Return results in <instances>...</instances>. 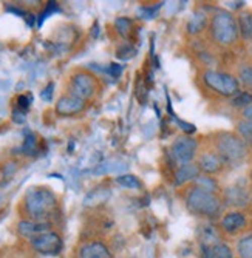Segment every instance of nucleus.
I'll use <instances>...</instances> for the list:
<instances>
[{
	"mask_svg": "<svg viewBox=\"0 0 252 258\" xmlns=\"http://www.w3.org/2000/svg\"><path fill=\"white\" fill-rule=\"evenodd\" d=\"M108 198H110V190L108 189H93L85 197L84 206L95 207V206H99V204L105 203Z\"/></svg>",
	"mask_w": 252,
	"mask_h": 258,
	"instance_id": "a211bd4d",
	"label": "nucleus"
},
{
	"mask_svg": "<svg viewBox=\"0 0 252 258\" xmlns=\"http://www.w3.org/2000/svg\"><path fill=\"white\" fill-rule=\"evenodd\" d=\"M13 121L17 124H24L25 122V113L20 111L19 108H14L13 110Z\"/></svg>",
	"mask_w": 252,
	"mask_h": 258,
	"instance_id": "2f4dec72",
	"label": "nucleus"
},
{
	"mask_svg": "<svg viewBox=\"0 0 252 258\" xmlns=\"http://www.w3.org/2000/svg\"><path fill=\"white\" fill-rule=\"evenodd\" d=\"M246 226V217L241 212H229L221 220V227L227 233H237Z\"/></svg>",
	"mask_w": 252,
	"mask_h": 258,
	"instance_id": "4468645a",
	"label": "nucleus"
},
{
	"mask_svg": "<svg viewBox=\"0 0 252 258\" xmlns=\"http://www.w3.org/2000/svg\"><path fill=\"white\" fill-rule=\"evenodd\" d=\"M19 232L30 240L39 237L40 233L50 232V224L47 221H20L19 223Z\"/></svg>",
	"mask_w": 252,
	"mask_h": 258,
	"instance_id": "f8f14e48",
	"label": "nucleus"
},
{
	"mask_svg": "<svg viewBox=\"0 0 252 258\" xmlns=\"http://www.w3.org/2000/svg\"><path fill=\"white\" fill-rule=\"evenodd\" d=\"M108 72L111 73V76H113V78H118V76L121 75V72H122V68H121V65L111 63V65H110V68H108Z\"/></svg>",
	"mask_w": 252,
	"mask_h": 258,
	"instance_id": "473e14b6",
	"label": "nucleus"
},
{
	"mask_svg": "<svg viewBox=\"0 0 252 258\" xmlns=\"http://www.w3.org/2000/svg\"><path fill=\"white\" fill-rule=\"evenodd\" d=\"M114 27H116L118 33L124 37L129 39L132 34V28H133V22L129 17H118L114 20Z\"/></svg>",
	"mask_w": 252,
	"mask_h": 258,
	"instance_id": "6ab92c4d",
	"label": "nucleus"
},
{
	"mask_svg": "<svg viewBox=\"0 0 252 258\" xmlns=\"http://www.w3.org/2000/svg\"><path fill=\"white\" fill-rule=\"evenodd\" d=\"M84 108H85V101L75 95H65L56 104V113L60 116H73L81 113Z\"/></svg>",
	"mask_w": 252,
	"mask_h": 258,
	"instance_id": "1a4fd4ad",
	"label": "nucleus"
},
{
	"mask_svg": "<svg viewBox=\"0 0 252 258\" xmlns=\"http://www.w3.org/2000/svg\"><path fill=\"white\" fill-rule=\"evenodd\" d=\"M116 56L119 59L127 60V59H130V57L135 56V48H133L132 45H122V46H119V48H118V54Z\"/></svg>",
	"mask_w": 252,
	"mask_h": 258,
	"instance_id": "cd10ccee",
	"label": "nucleus"
},
{
	"mask_svg": "<svg viewBox=\"0 0 252 258\" xmlns=\"http://www.w3.org/2000/svg\"><path fill=\"white\" fill-rule=\"evenodd\" d=\"M212 37L221 45H231L238 37V25L234 16L227 11H220L212 17L211 22Z\"/></svg>",
	"mask_w": 252,
	"mask_h": 258,
	"instance_id": "20e7f679",
	"label": "nucleus"
},
{
	"mask_svg": "<svg viewBox=\"0 0 252 258\" xmlns=\"http://www.w3.org/2000/svg\"><path fill=\"white\" fill-rule=\"evenodd\" d=\"M176 122H178L179 127H182V130H184L186 133H194V132H195V125H192V124L182 122V121H178V119H176Z\"/></svg>",
	"mask_w": 252,
	"mask_h": 258,
	"instance_id": "72a5a7b5",
	"label": "nucleus"
},
{
	"mask_svg": "<svg viewBox=\"0 0 252 258\" xmlns=\"http://www.w3.org/2000/svg\"><path fill=\"white\" fill-rule=\"evenodd\" d=\"M223 201L227 206H232V207H244L249 203V192L243 185H238V184L231 185L224 190Z\"/></svg>",
	"mask_w": 252,
	"mask_h": 258,
	"instance_id": "9d476101",
	"label": "nucleus"
},
{
	"mask_svg": "<svg viewBox=\"0 0 252 258\" xmlns=\"http://www.w3.org/2000/svg\"><path fill=\"white\" fill-rule=\"evenodd\" d=\"M116 182L122 187H127V189H141L143 184L141 181L136 178L135 175H122L116 178Z\"/></svg>",
	"mask_w": 252,
	"mask_h": 258,
	"instance_id": "412c9836",
	"label": "nucleus"
},
{
	"mask_svg": "<svg viewBox=\"0 0 252 258\" xmlns=\"http://www.w3.org/2000/svg\"><path fill=\"white\" fill-rule=\"evenodd\" d=\"M24 204L33 221H45L56 212L57 200L54 194L45 187H33L27 192Z\"/></svg>",
	"mask_w": 252,
	"mask_h": 258,
	"instance_id": "f257e3e1",
	"label": "nucleus"
},
{
	"mask_svg": "<svg viewBox=\"0 0 252 258\" xmlns=\"http://www.w3.org/2000/svg\"><path fill=\"white\" fill-rule=\"evenodd\" d=\"M232 107L235 108H247L249 105H252V95L247 91H241V93H237V95L232 98L231 101Z\"/></svg>",
	"mask_w": 252,
	"mask_h": 258,
	"instance_id": "aec40b11",
	"label": "nucleus"
},
{
	"mask_svg": "<svg viewBox=\"0 0 252 258\" xmlns=\"http://www.w3.org/2000/svg\"><path fill=\"white\" fill-rule=\"evenodd\" d=\"M241 138L244 139V143H247L252 147V121H241L237 125Z\"/></svg>",
	"mask_w": 252,
	"mask_h": 258,
	"instance_id": "393cba45",
	"label": "nucleus"
},
{
	"mask_svg": "<svg viewBox=\"0 0 252 258\" xmlns=\"http://www.w3.org/2000/svg\"><path fill=\"white\" fill-rule=\"evenodd\" d=\"M33 247L43 255H56L62 250V240L54 232H45L31 240Z\"/></svg>",
	"mask_w": 252,
	"mask_h": 258,
	"instance_id": "6e6552de",
	"label": "nucleus"
},
{
	"mask_svg": "<svg viewBox=\"0 0 252 258\" xmlns=\"http://www.w3.org/2000/svg\"><path fill=\"white\" fill-rule=\"evenodd\" d=\"M249 176H250V181H252V170H250V175Z\"/></svg>",
	"mask_w": 252,
	"mask_h": 258,
	"instance_id": "c9c22d12",
	"label": "nucleus"
},
{
	"mask_svg": "<svg viewBox=\"0 0 252 258\" xmlns=\"http://www.w3.org/2000/svg\"><path fill=\"white\" fill-rule=\"evenodd\" d=\"M240 79L246 87L252 88V67L244 65L240 68Z\"/></svg>",
	"mask_w": 252,
	"mask_h": 258,
	"instance_id": "bb28decb",
	"label": "nucleus"
},
{
	"mask_svg": "<svg viewBox=\"0 0 252 258\" xmlns=\"http://www.w3.org/2000/svg\"><path fill=\"white\" fill-rule=\"evenodd\" d=\"M96 91H98V81L95 76H91L90 73H85V72H79L73 75L72 95L85 101V99L93 98Z\"/></svg>",
	"mask_w": 252,
	"mask_h": 258,
	"instance_id": "0eeeda50",
	"label": "nucleus"
},
{
	"mask_svg": "<svg viewBox=\"0 0 252 258\" xmlns=\"http://www.w3.org/2000/svg\"><path fill=\"white\" fill-rule=\"evenodd\" d=\"M200 167L198 164H194V162H189V164H184V166H181L176 173H175V184L176 185H182L189 181H194L200 176Z\"/></svg>",
	"mask_w": 252,
	"mask_h": 258,
	"instance_id": "2eb2a0df",
	"label": "nucleus"
},
{
	"mask_svg": "<svg viewBox=\"0 0 252 258\" xmlns=\"http://www.w3.org/2000/svg\"><path fill=\"white\" fill-rule=\"evenodd\" d=\"M79 258H111V252L105 244L91 241L79 249Z\"/></svg>",
	"mask_w": 252,
	"mask_h": 258,
	"instance_id": "ddd939ff",
	"label": "nucleus"
},
{
	"mask_svg": "<svg viewBox=\"0 0 252 258\" xmlns=\"http://www.w3.org/2000/svg\"><path fill=\"white\" fill-rule=\"evenodd\" d=\"M224 166H226L224 161L221 159V156L217 152H204L198 159L200 170H203L204 173H209V175L221 172Z\"/></svg>",
	"mask_w": 252,
	"mask_h": 258,
	"instance_id": "9b49d317",
	"label": "nucleus"
},
{
	"mask_svg": "<svg viewBox=\"0 0 252 258\" xmlns=\"http://www.w3.org/2000/svg\"><path fill=\"white\" fill-rule=\"evenodd\" d=\"M238 253L241 258H252V235H247L238 241Z\"/></svg>",
	"mask_w": 252,
	"mask_h": 258,
	"instance_id": "b1692460",
	"label": "nucleus"
},
{
	"mask_svg": "<svg viewBox=\"0 0 252 258\" xmlns=\"http://www.w3.org/2000/svg\"><path fill=\"white\" fill-rule=\"evenodd\" d=\"M22 152H25L27 155H33L36 152V138L31 132H25V143L22 146Z\"/></svg>",
	"mask_w": 252,
	"mask_h": 258,
	"instance_id": "a878e982",
	"label": "nucleus"
},
{
	"mask_svg": "<svg viewBox=\"0 0 252 258\" xmlns=\"http://www.w3.org/2000/svg\"><path fill=\"white\" fill-rule=\"evenodd\" d=\"M186 206L191 214L206 218H214L221 212V200L214 192H208L200 187H194L187 194Z\"/></svg>",
	"mask_w": 252,
	"mask_h": 258,
	"instance_id": "f03ea898",
	"label": "nucleus"
},
{
	"mask_svg": "<svg viewBox=\"0 0 252 258\" xmlns=\"http://www.w3.org/2000/svg\"><path fill=\"white\" fill-rule=\"evenodd\" d=\"M203 81L209 88H212L221 96H235L238 93V81L227 73L206 72L203 75Z\"/></svg>",
	"mask_w": 252,
	"mask_h": 258,
	"instance_id": "39448f33",
	"label": "nucleus"
},
{
	"mask_svg": "<svg viewBox=\"0 0 252 258\" xmlns=\"http://www.w3.org/2000/svg\"><path fill=\"white\" fill-rule=\"evenodd\" d=\"M238 33L243 36V39L250 40L252 39V13L241 11L238 14Z\"/></svg>",
	"mask_w": 252,
	"mask_h": 258,
	"instance_id": "f3484780",
	"label": "nucleus"
},
{
	"mask_svg": "<svg viewBox=\"0 0 252 258\" xmlns=\"http://www.w3.org/2000/svg\"><path fill=\"white\" fill-rule=\"evenodd\" d=\"M203 258H232V252L226 244L217 243L209 247H203Z\"/></svg>",
	"mask_w": 252,
	"mask_h": 258,
	"instance_id": "dca6fc26",
	"label": "nucleus"
},
{
	"mask_svg": "<svg viewBox=\"0 0 252 258\" xmlns=\"http://www.w3.org/2000/svg\"><path fill=\"white\" fill-rule=\"evenodd\" d=\"M59 8H57V5L56 4H48L47 5V11H43L42 14H40V19H39V25H42L43 23V20L47 19V16L50 14V13H53V11H57Z\"/></svg>",
	"mask_w": 252,
	"mask_h": 258,
	"instance_id": "7c9ffc66",
	"label": "nucleus"
},
{
	"mask_svg": "<svg viewBox=\"0 0 252 258\" xmlns=\"http://www.w3.org/2000/svg\"><path fill=\"white\" fill-rule=\"evenodd\" d=\"M195 182H197V187H200V189H204V190H208V192H214V194H215V190L218 189L217 181H215L214 178H211V176H198V178L195 179Z\"/></svg>",
	"mask_w": 252,
	"mask_h": 258,
	"instance_id": "5701e85b",
	"label": "nucleus"
},
{
	"mask_svg": "<svg viewBox=\"0 0 252 258\" xmlns=\"http://www.w3.org/2000/svg\"><path fill=\"white\" fill-rule=\"evenodd\" d=\"M30 105H31V96L20 95V96L17 98V108H19L20 111L27 113V110L30 108Z\"/></svg>",
	"mask_w": 252,
	"mask_h": 258,
	"instance_id": "c85d7f7f",
	"label": "nucleus"
},
{
	"mask_svg": "<svg viewBox=\"0 0 252 258\" xmlns=\"http://www.w3.org/2000/svg\"><path fill=\"white\" fill-rule=\"evenodd\" d=\"M197 149H198L197 141L194 138L184 135V136H179L175 139V143L172 144V149H170V153H172L175 162L184 166V164H189L194 159Z\"/></svg>",
	"mask_w": 252,
	"mask_h": 258,
	"instance_id": "423d86ee",
	"label": "nucleus"
},
{
	"mask_svg": "<svg viewBox=\"0 0 252 258\" xmlns=\"http://www.w3.org/2000/svg\"><path fill=\"white\" fill-rule=\"evenodd\" d=\"M53 90H54V84L50 82V84L47 85V88H43V91L40 93V98H42L43 101H51V98H53Z\"/></svg>",
	"mask_w": 252,
	"mask_h": 258,
	"instance_id": "c756f323",
	"label": "nucleus"
},
{
	"mask_svg": "<svg viewBox=\"0 0 252 258\" xmlns=\"http://www.w3.org/2000/svg\"><path fill=\"white\" fill-rule=\"evenodd\" d=\"M215 149L217 153L224 161V164H231V166L240 164L241 161H244L247 155V146L244 143V139L235 133H229V132H223L217 135Z\"/></svg>",
	"mask_w": 252,
	"mask_h": 258,
	"instance_id": "7ed1b4c3",
	"label": "nucleus"
},
{
	"mask_svg": "<svg viewBox=\"0 0 252 258\" xmlns=\"http://www.w3.org/2000/svg\"><path fill=\"white\" fill-rule=\"evenodd\" d=\"M243 114L246 116L247 119H252V105H249L247 108H244L243 110Z\"/></svg>",
	"mask_w": 252,
	"mask_h": 258,
	"instance_id": "f704fd0d",
	"label": "nucleus"
},
{
	"mask_svg": "<svg viewBox=\"0 0 252 258\" xmlns=\"http://www.w3.org/2000/svg\"><path fill=\"white\" fill-rule=\"evenodd\" d=\"M204 27H206V17H204L203 14H195V16L189 20L187 30H189V33L197 34V33L203 31Z\"/></svg>",
	"mask_w": 252,
	"mask_h": 258,
	"instance_id": "4be33fe9",
	"label": "nucleus"
}]
</instances>
